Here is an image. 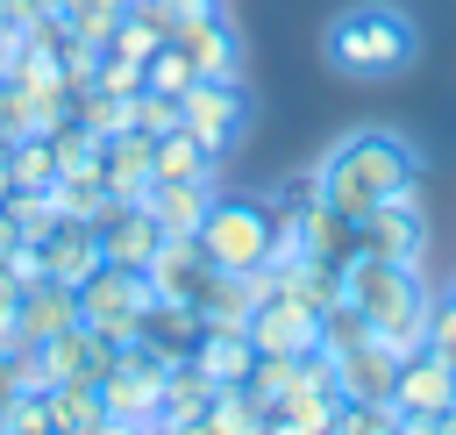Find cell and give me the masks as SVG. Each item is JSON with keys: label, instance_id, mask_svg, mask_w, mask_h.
<instances>
[{"label": "cell", "instance_id": "obj_1", "mask_svg": "<svg viewBox=\"0 0 456 435\" xmlns=\"http://www.w3.org/2000/svg\"><path fill=\"white\" fill-rule=\"evenodd\" d=\"M413 185H420V150L406 135H392V128H356L321 157V200L342 207L349 221L370 214L378 200L413 193Z\"/></svg>", "mask_w": 456, "mask_h": 435}, {"label": "cell", "instance_id": "obj_2", "mask_svg": "<svg viewBox=\"0 0 456 435\" xmlns=\"http://www.w3.org/2000/svg\"><path fill=\"white\" fill-rule=\"evenodd\" d=\"M342 300L370 321V335H385L399 357H413L428 342V285H420V264H392V257H363L349 250L342 264Z\"/></svg>", "mask_w": 456, "mask_h": 435}, {"label": "cell", "instance_id": "obj_3", "mask_svg": "<svg viewBox=\"0 0 456 435\" xmlns=\"http://www.w3.org/2000/svg\"><path fill=\"white\" fill-rule=\"evenodd\" d=\"M321 50H328V64L349 71V78H399V71L420 57V29H413L392 0H356V7H342V14L328 21Z\"/></svg>", "mask_w": 456, "mask_h": 435}, {"label": "cell", "instance_id": "obj_4", "mask_svg": "<svg viewBox=\"0 0 456 435\" xmlns=\"http://www.w3.org/2000/svg\"><path fill=\"white\" fill-rule=\"evenodd\" d=\"M200 250L214 271H264L278 257V207L271 200H242V193H214V207L200 214Z\"/></svg>", "mask_w": 456, "mask_h": 435}, {"label": "cell", "instance_id": "obj_5", "mask_svg": "<svg viewBox=\"0 0 456 435\" xmlns=\"http://www.w3.org/2000/svg\"><path fill=\"white\" fill-rule=\"evenodd\" d=\"M164 378H171V357H164V349H150L142 335L121 342L114 364H107V378H100L107 421H114V428H157V414H164Z\"/></svg>", "mask_w": 456, "mask_h": 435}, {"label": "cell", "instance_id": "obj_6", "mask_svg": "<svg viewBox=\"0 0 456 435\" xmlns=\"http://www.w3.org/2000/svg\"><path fill=\"white\" fill-rule=\"evenodd\" d=\"M150 278L128 271V264H100L93 278H78V321L100 328L107 342H135L142 335V314H150Z\"/></svg>", "mask_w": 456, "mask_h": 435}, {"label": "cell", "instance_id": "obj_7", "mask_svg": "<svg viewBox=\"0 0 456 435\" xmlns=\"http://www.w3.org/2000/svg\"><path fill=\"white\" fill-rule=\"evenodd\" d=\"M349 228H356V250H363V257H392V264H420V257H428V207H420V185L399 193V200H378V207L356 214Z\"/></svg>", "mask_w": 456, "mask_h": 435}, {"label": "cell", "instance_id": "obj_8", "mask_svg": "<svg viewBox=\"0 0 456 435\" xmlns=\"http://www.w3.org/2000/svg\"><path fill=\"white\" fill-rule=\"evenodd\" d=\"M249 342L264 349V357H306V349H321V307H306L299 292H285V285H271L256 307H249Z\"/></svg>", "mask_w": 456, "mask_h": 435}, {"label": "cell", "instance_id": "obj_9", "mask_svg": "<svg viewBox=\"0 0 456 435\" xmlns=\"http://www.w3.org/2000/svg\"><path fill=\"white\" fill-rule=\"evenodd\" d=\"M178 121H185L214 157H228L235 135H242V121H249V100H242L235 78H192V86L178 93Z\"/></svg>", "mask_w": 456, "mask_h": 435}, {"label": "cell", "instance_id": "obj_10", "mask_svg": "<svg viewBox=\"0 0 456 435\" xmlns=\"http://www.w3.org/2000/svg\"><path fill=\"white\" fill-rule=\"evenodd\" d=\"M335 414H342V385H335V364H328V349H306V357H299V378H292V392L271 406V428H292V435H321V428H335Z\"/></svg>", "mask_w": 456, "mask_h": 435}, {"label": "cell", "instance_id": "obj_11", "mask_svg": "<svg viewBox=\"0 0 456 435\" xmlns=\"http://www.w3.org/2000/svg\"><path fill=\"white\" fill-rule=\"evenodd\" d=\"M392 399L406 414V428H442L449 421V399H456V364H442L435 349H413L399 357V378H392Z\"/></svg>", "mask_w": 456, "mask_h": 435}, {"label": "cell", "instance_id": "obj_12", "mask_svg": "<svg viewBox=\"0 0 456 435\" xmlns=\"http://www.w3.org/2000/svg\"><path fill=\"white\" fill-rule=\"evenodd\" d=\"M93 228H100V257L107 264H128V271H142L157 257V242H164V228H157V214L142 200H107L93 214Z\"/></svg>", "mask_w": 456, "mask_h": 435}, {"label": "cell", "instance_id": "obj_13", "mask_svg": "<svg viewBox=\"0 0 456 435\" xmlns=\"http://www.w3.org/2000/svg\"><path fill=\"white\" fill-rule=\"evenodd\" d=\"M36 257H43V278H57V285H78V278H93L107 257H100V228L93 221H78V214H57L43 235H36Z\"/></svg>", "mask_w": 456, "mask_h": 435}, {"label": "cell", "instance_id": "obj_14", "mask_svg": "<svg viewBox=\"0 0 456 435\" xmlns=\"http://www.w3.org/2000/svg\"><path fill=\"white\" fill-rule=\"evenodd\" d=\"M114 349L121 342H107L100 328H86V321H71V328H57L50 342H36V364H43V385H57V378H107V364H114Z\"/></svg>", "mask_w": 456, "mask_h": 435}, {"label": "cell", "instance_id": "obj_15", "mask_svg": "<svg viewBox=\"0 0 456 435\" xmlns=\"http://www.w3.org/2000/svg\"><path fill=\"white\" fill-rule=\"evenodd\" d=\"M142 278H150V292L157 300H200V285L214 278V264H207V250H200V235H164L157 242V257L142 264Z\"/></svg>", "mask_w": 456, "mask_h": 435}, {"label": "cell", "instance_id": "obj_16", "mask_svg": "<svg viewBox=\"0 0 456 435\" xmlns=\"http://www.w3.org/2000/svg\"><path fill=\"white\" fill-rule=\"evenodd\" d=\"M335 364V385H342V399H392V378H399V349L385 342V335H363V342H349L342 357H328Z\"/></svg>", "mask_w": 456, "mask_h": 435}, {"label": "cell", "instance_id": "obj_17", "mask_svg": "<svg viewBox=\"0 0 456 435\" xmlns=\"http://www.w3.org/2000/svg\"><path fill=\"white\" fill-rule=\"evenodd\" d=\"M171 43L192 57V71H200V78H235V71H242V43H235V29L221 21V7H214V14L178 21V29H171Z\"/></svg>", "mask_w": 456, "mask_h": 435}, {"label": "cell", "instance_id": "obj_18", "mask_svg": "<svg viewBox=\"0 0 456 435\" xmlns=\"http://www.w3.org/2000/svg\"><path fill=\"white\" fill-rule=\"evenodd\" d=\"M100 178H107V200H142V193L157 185V157H150V135H142V128L100 135Z\"/></svg>", "mask_w": 456, "mask_h": 435}, {"label": "cell", "instance_id": "obj_19", "mask_svg": "<svg viewBox=\"0 0 456 435\" xmlns=\"http://www.w3.org/2000/svg\"><path fill=\"white\" fill-rule=\"evenodd\" d=\"M71 321H78V285H57V278L21 285V314H14V342H21V349L50 342V335L71 328Z\"/></svg>", "mask_w": 456, "mask_h": 435}, {"label": "cell", "instance_id": "obj_20", "mask_svg": "<svg viewBox=\"0 0 456 435\" xmlns=\"http://www.w3.org/2000/svg\"><path fill=\"white\" fill-rule=\"evenodd\" d=\"M43 406H50V428H57V435H100V428H114V421H107V392H100L93 378H57V385H43Z\"/></svg>", "mask_w": 456, "mask_h": 435}, {"label": "cell", "instance_id": "obj_21", "mask_svg": "<svg viewBox=\"0 0 456 435\" xmlns=\"http://www.w3.org/2000/svg\"><path fill=\"white\" fill-rule=\"evenodd\" d=\"M142 207L157 214V228H164V235H192V228H200V214L214 207V178H157V185L142 193Z\"/></svg>", "mask_w": 456, "mask_h": 435}, {"label": "cell", "instance_id": "obj_22", "mask_svg": "<svg viewBox=\"0 0 456 435\" xmlns=\"http://www.w3.org/2000/svg\"><path fill=\"white\" fill-rule=\"evenodd\" d=\"M192 364H200L214 385H249L256 342H249V328H200V342H192Z\"/></svg>", "mask_w": 456, "mask_h": 435}, {"label": "cell", "instance_id": "obj_23", "mask_svg": "<svg viewBox=\"0 0 456 435\" xmlns=\"http://www.w3.org/2000/svg\"><path fill=\"white\" fill-rule=\"evenodd\" d=\"M207 399H214V378H207L192 357H178L171 378H164V414H157V428H200V421H207Z\"/></svg>", "mask_w": 456, "mask_h": 435}, {"label": "cell", "instance_id": "obj_24", "mask_svg": "<svg viewBox=\"0 0 456 435\" xmlns=\"http://www.w3.org/2000/svg\"><path fill=\"white\" fill-rule=\"evenodd\" d=\"M150 157H157V178H214V150L178 121V128H164V135H150Z\"/></svg>", "mask_w": 456, "mask_h": 435}, {"label": "cell", "instance_id": "obj_25", "mask_svg": "<svg viewBox=\"0 0 456 435\" xmlns=\"http://www.w3.org/2000/svg\"><path fill=\"white\" fill-rule=\"evenodd\" d=\"M200 428H214V435H242V428H264V406L249 399V385H214Z\"/></svg>", "mask_w": 456, "mask_h": 435}, {"label": "cell", "instance_id": "obj_26", "mask_svg": "<svg viewBox=\"0 0 456 435\" xmlns=\"http://www.w3.org/2000/svg\"><path fill=\"white\" fill-rule=\"evenodd\" d=\"M7 164H14V185H57L50 135H7Z\"/></svg>", "mask_w": 456, "mask_h": 435}, {"label": "cell", "instance_id": "obj_27", "mask_svg": "<svg viewBox=\"0 0 456 435\" xmlns=\"http://www.w3.org/2000/svg\"><path fill=\"white\" fill-rule=\"evenodd\" d=\"M292 378H299V357H264V349H256V364H249V399L264 406V428H271V406L292 392Z\"/></svg>", "mask_w": 456, "mask_h": 435}, {"label": "cell", "instance_id": "obj_28", "mask_svg": "<svg viewBox=\"0 0 456 435\" xmlns=\"http://www.w3.org/2000/svg\"><path fill=\"white\" fill-rule=\"evenodd\" d=\"M192 78H200V71H192V57H185L178 43L150 50V64H142V86H150V93H171V100H178V93H185Z\"/></svg>", "mask_w": 456, "mask_h": 435}, {"label": "cell", "instance_id": "obj_29", "mask_svg": "<svg viewBox=\"0 0 456 435\" xmlns=\"http://www.w3.org/2000/svg\"><path fill=\"white\" fill-rule=\"evenodd\" d=\"M363 335H370V321H363L349 300L321 307V349H328V357H342V349H349V342H363Z\"/></svg>", "mask_w": 456, "mask_h": 435}, {"label": "cell", "instance_id": "obj_30", "mask_svg": "<svg viewBox=\"0 0 456 435\" xmlns=\"http://www.w3.org/2000/svg\"><path fill=\"white\" fill-rule=\"evenodd\" d=\"M0 428H7V435H43V428H50L43 392H7V399H0Z\"/></svg>", "mask_w": 456, "mask_h": 435}, {"label": "cell", "instance_id": "obj_31", "mask_svg": "<svg viewBox=\"0 0 456 435\" xmlns=\"http://www.w3.org/2000/svg\"><path fill=\"white\" fill-rule=\"evenodd\" d=\"M420 349H435L442 364H456V292L428 300V342H420Z\"/></svg>", "mask_w": 456, "mask_h": 435}, {"label": "cell", "instance_id": "obj_32", "mask_svg": "<svg viewBox=\"0 0 456 435\" xmlns=\"http://www.w3.org/2000/svg\"><path fill=\"white\" fill-rule=\"evenodd\" d=\"M100 93H142V64L121 57V50H100V71H93Z\"/></svg>", "mask_w": 456, "mask_h": 435}, {"label": "cell", "instance_id": "obj_33", "mask_svg": "<svg viewBox=\"0 0 456 435\" xmlns=\"http://www.w3.org/2000/svg\"><path fill=\"white\" fill-rule=\"evenodd\" d=\"M135 128H142V135H164V128H178V100L142 86V93H135Z\"/></svg>", "mask_w": 456, "mask_h": 435}, {"label": "cell", "instance_id": "obj_34", "mask_svg": "<svg viewBox=\"0 0 456 435\" xmlns=\"http://www.w3.org/2000/svg\"><path fill=\"white\" fill-rule=\"evenodd\" d=\"M14 314H21V278L0 264V342H14Z\"/></svg>", "mask_w": 456, "mask_h": 435}, {"label": "cell", "instance_id": "obj_35", "mask_svg": "<svg viewBox=\"0 0 456 435\" xmlns=\"http://www.w3.org/2000/svg\"><path fill=\"white\" fill-rule=\"evenodd\" d=\"M157 7H164V14H171V29H178V21H192V14H214L221 0H157Z\"/></svg>", "mask_w": 456, "mask_h": 435}, {"label": "cell", "instance_id": "obj_36", "mask_svg": "<svg viewBox=\"0 0 456 435\" xmlns=\"http://www.w3.org/2000/svg\"><path fill=\"white\" fill-rule=\"evenodd\" d=\"M14 242H21V228H14V214L0 207V264H7V250H14Z\"/></svg>", "mask_w": 456, "mask_h": 435}, {"label": "cell", "instance_id": "obj_37", "mask_svg": "<svg viewBox=\"0 0 456 435\" xmlns=\"http://www.w3.org/2000/svg\"><path fill=\"white\" fill-rule=\"evenodd\" d=\"M14 193V164H7V135H0V200Z\"/></svg>", "mask_w": 456, "mask_h": 435}, {"label": "cell", "instance_id": "obj_38", "mask_svg": "<svg viewBox=\"0 0 456 435\" xmlns=\"http://www.w3.org/2000/svg\"><path fill=\"white\" fill-rule=\"evenodd\" d=\"M442 428H456V399H449V421H442Z\"/></svg>", "mask_w": 456, "mask_h": 435}, {"label": "cell", "instance_id": "obj_39", "mask_svg": "<svg viewBox=\"0 0 456 435\" xmlns=\"http://www.w3.org/2000/svg\"><path fill=\"white\" fill-rule=\"evenodd\" d=\"M7 29H14V21H7V14H0V36H7Z\"/></svg>", "mask_w": 456, "mask_h": 435}]
</instances>
